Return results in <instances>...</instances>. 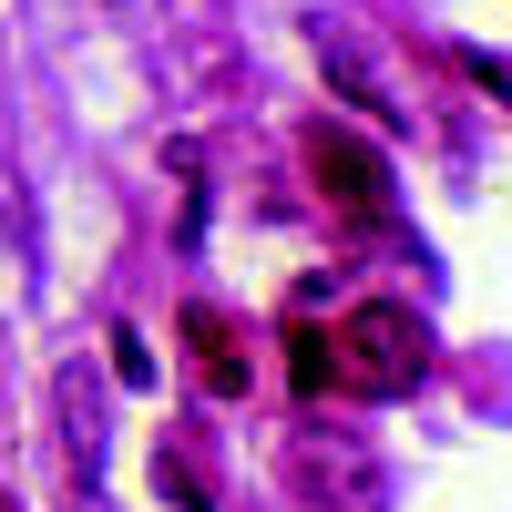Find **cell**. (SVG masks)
Listing matches in <instances>:
<instances>
[{"label":"cell","mask_w":512,"mask_h":512,"mask_svg":"<svg viewBox=\"0 0 512 512\" xmlns=\"http://www.w3.org/2000/svg\"><path fill=\"white\" fill-rule=\"evenodd\" d=\"M113 379H123V390H144V379H154V359H144L134 328H113Z\"/></svg>","instance_id":"obj_8"},{"label":"cell","mask_w":512,"mask_h":512,"mask_svg":"<svg viewBox=\"0 0 512 512\" xmlns=\"http://www.w3.org/2000/svg\"><path fill=\"white\" fill-rule=\"evenodd\" d=\"M0 512H11V502H0Z\"/></svg>","instance_id":"obj_9"},{"label":"cell","mask_w":512,"mask_h":512,"mask_svg":"<svg viewBox=\"0 0 512 512\" xmlns=\"http://www.w3.org/2000/svg\"><path fill=\"white\" fill-rule=\"evenodd\" d=\"M420 369H431V328H420L400 297L349 308V318H338V338H328V379H338L349 400H410Z\"/></svg>","instance_id":"obj_1"},{"label":"cell","mask_w":512,"mask_h":512,"mask_svg":"<svg viewBox=\"0 0 512 512\" xmlns=\"http://www.w3.org/2000/svg\"><path fill=\"white\" fill-rule=\"evenodd\" d=\"M308 164H318V185L349 205L359 226H390V164H379V144H359L349 123H318V134H308Z\"/></svg>","instance_id":"obj_2"},{"label":"cell","mask_w":512,"mask_h":512,"mask_svg":"<svg viewBox=\"0 0 512 512\" xmlns=\"http://www.w3.org/2000/svg\"><path fill=\"white\" fill-rule=\"evenodd\" d=\"M318 62H328V82H338V93H349V103H369L379 123H400V103L379 93V72H369V52H359L349 31H318Z\"/></svg>","instance_id":"obj_4"},{"label":"cell","mask_w":512,"mask_h":512,"mask_svg":"<svg viewBox=\"0 0 512 512\" xmlns=\"http://www.w3.org/2000/svg\"><path fill=\"white\" fill-rule=\"evenodd\" d=\"M287 472L308 482L318 502H338V512H390V482H379V461H369V451H349V441H318V431H308V441L287 451Z\"/></svg>","instance_id":"obj_3"},{"label":"cell","mask_w":512,"mask_h":512,"mask_svg":"<svg viewBox=\"0 0 512 512\" xmlns=\"http://www.w3.org/2000/svg\"><path fill=\"white\" fill-rule=\"evenodd\" d=\"M287 349H297V390H328V338H318V328H297Z\"/></svg>","instance_id":"obj_7"},{"label":"cell","mask_w":512,"mask_h":512,"mask_svg":"<svg viewBox=\"0 0 512 512\" xmlns=\"http://www.w3.org/2000/svg\"><path fill=\"white\" fill-rule=\"evenodd\" d=\"M154 492L175 502V512H205V482H195V461H175V451H154Z\"/></svg>","instance_id":"obj_6"},{"label":"cell","mask_w":512,"mask_h":512,"mask_svg":"<svg viewBox=\"0 0 512 512\" xmlns=\"http://www.w3.org/2000/svg\"><path fill=\"white\" fill-rule=\"evenodd\" d=\"M185 338L205 349V359H195V369H205V390H216V400H236V390H246V359H236V328H226L216 308H185Z\"/></svg>","instance_id":"obj_5"}]
</instances>
